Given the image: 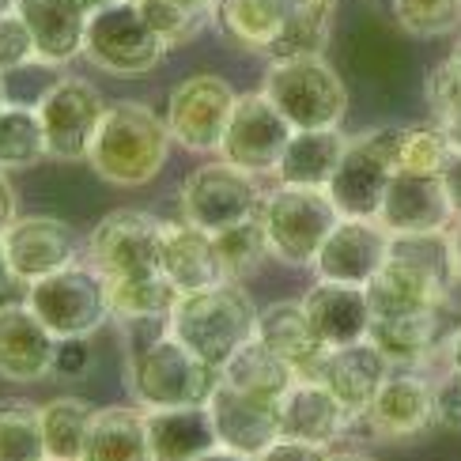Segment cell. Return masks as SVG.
<instances>
[{"label": "cell", "instance_id": "56", "mask_svg": "<svg viewBox=\"0 0 461 461\" xmlns=\"http://www.w3.org/2000/svg\"><path fill=\"white\" fill-rule=\"evenodd\" d=\"M450 57H454V61L461 65V31H457V38H454V50H450Z\"/></svg>", "mask_w": 461, "mask_h": 461}, {"label": "cell", "instance_id": "55", "mask_svg": "<svg viewBox=\"0 0 461 461\" xmlns=\"http://www.w3.org/2000/svg\"><path fill=\"white\" fill-rule=\"evenodd\" d=\"M80 5H84L87 12H99V8H106V5H113V0H80Z\"/></svg>", "mask_w": 461, "mask_h": 461}, {"label": "cell", "instance_id": "5", "mask_svg": "<svg viewBox=\"0 0 461 461\" xmlns=\"http://www.w3.org/2000/svg\"><path fill=\"white\" fill-rule=\"evenodd\" d=\"M261 91L292 122V129H340L348 113V87L325 57L268 61Z\"/></svg>", "mask_w": 461, "mask_h": 461}, {"label": "cell", "instance_id": "16", "mask_svg": "<svg viewBox=\"0 0 461 461\" xmlns=\"http://www.w3.org/2000/svg\"><path fill=\"white\" fill-rule=\"evenodd\" d=\"M57 367V337L31 303H0V378L42 382Z\"/></svg>", "mask_w": 461, "mask_h": 461}, {"label": "cell", "instance_id": "32", "mask_svg": "<svg viewBox=\"0 0 461 461\" xmlns=\"http://www.w3.org/2000/svg\"><path fill=\"white\" fill-rule=\"evenodd\" d=\"M91 416H95V409L80 397H57L50 405H42L46 461H80Z\"/></svg>", "mask_w": 461, "mask_h": 461}, {"label": "cell", "instance_id": "24", "mask_svg": "<svg viewBox=\"0 0 461 461\" xmlns=\"http://www.w3.org/2000/svg\"><path fill=\"white\" fill-rule=\"evenodd\" d=\"M15 12L34 34L38 65H68L84 53L91 12L80 0H19Z\"/></svg>", "mask_w": 461, "mask_h": 461}, {"label": "cell", "instance_id": "21", "mask_svg": "<svg viewBox=\"0 0 461 461\" xmlns=\"http://www.w3.org/2000/svg\"><path fill=\"white\" fill-rule=\"evenodd\" d=\"M352 412L333 397V390L318 378H295V386L280 401V435L299 443L333 447L348 431Z\"/></svg>", "mask_w": 461, "mask_h": 461}, {"label": "cell", "instance_id": "35", "mask_svg": "<svg viewBox=\"0 0 461 461\" xmlns=\"http://www.w3.org/2000/svg\"><path fill=\"white\" fill-rule=\"evenodd\" d=\"M0 461H46L42 409L31 401H0Z\"/></svg>", "mask_w": 461, "mask_h": 461}, {"label": "cell", "instance_id": "41", "mask_svg": "<svg viewBox=\"0 0 461 461\" xmlns=\"http://www.w3.org/2000/svg\"><path fill=\"white\" fill-rule=\"evenodd\" d=\"M424 95H428V106H431V113H435L438 125L461 118V65L454 61V57L438 61V65L428 72Z\"/></svg>", "mask_w": 461, "mask_h": 461}, {"label": "cell", "instance_id": "51", "mask_svg": "<svg viewBox=\"0 0 461 461\" xmlns=\"http://www.w3.org/2000/svg\"><path fill=\"white\" fill-rule=\"evenodd\" d=\"M12 284H19V280L12 276V265H8V254H5V239H0V295H5Z\"/></svg>", "mask_w": 461, "mask_h": 461}, {"label": "cell", "instance_id": "38", "mask_svg": "<svg viewBox=\"0 0 461 461\" xmlns=\"http://www.w3.org/2000/svg\"><path fill=\"white\" fill-rule=\"evenodd\" d=\"M216 249H220V261L227 268V280L249 276L268 258V239H265L261 220L249 216V220H242L235 227L220 230V235H216Z\"/></svg>", "mask_w": 461, "mask_h": 461}, {"label": "cell", "instance_id": "14", "mask_svg": "<svg viewBox=\"0 0 461 461\" xmlns=\"http://www.w3.org/2000/svg\"><path fill=\"white\" fill-rule=\"evenodd\" d=\"M390 230L378 220H352L340 216V223L330 230V239L314 258V276L318 280H337V284H359L367 287L375 273L390 258Z\"/></svg>", "mask_w": 461, "mask_h": 461}, {"label": "cell", "instance_id": "3", "mask_svg": "<svg viewBox=\"0 0 461 461\" xmlns=\"http://www.w3.org/2000/svg\"><path fill=\"white\" fill-rule=\"evenodd\" d=\"M258 220L265 227L268 254L284 265L311 268L318 249L330 239V230L340 223V212L325 189L311 185H276L261 197Z\"/></svg>", "mask_w": 461, "mask_h": 461}, {"label": "cell", "instance_id": "53", "mask_svg": "<svg viewBox=\"0 0 461 461\" xmlns=\"http://www.w3.org/2000/svg\"><path fill=\"white\" fill-rule=\"evenodd\" d=\"M443 129H447V137H450V144H454V148H461V118H454V122H447Z\"/></svg>", "mask_w": 461, "mask_h": 461}, {"label": "cell", "instance_id": "6", "mask_svg": "<svg viewBox=\"0 0 461 461\" xmlns=\"http://www.w3.org/2000/svg\"><path fill=\"white\" fill-rule=\"evenodd\" d=\"M27 303L57 340H91L113 314L106 276L80 261L27 284Z\"/></svg>", "mask_w": 461, "mask_h": 461}, {"label": "cell", "instance_id": "36", "mask_svg": "<svg viewBox=\"0 0 461 461\" xmlns=\"http://www.w3.org/2000/svg\"><path fill=\"white\" fill-rule=\"evenodd\" d=\"M330 23H333V12L295 5L292 0V15H287L280 38L273 42V50H268V61H284V57H325Z\"/></svg>", "mask_w": 461, "mask_h": 461}, {"label": "cell", "instance_id": "23", "mask_svg": "<svg viewBox=\"0 0 461 461\" xmlns=\"http://www.w3.org/2000/svg\"><path fill=\"white\" fill-rule=\"evenodd\" d=\"M159 273L178 287V292H201L227 280V268L220 261L216 235L194 223H163V249H159Z\"/></svg>", "mask_w": 461, "mask_h": 461}, {"label": "cell", "instance_id": "48", "mask_svg": "<svg viewBox=\"0 0 461 461\" xmlns=\"http://www.w3.org/2000/svg\"><path fill=\"white\" fill-rule=\"evenodd\" d=\"M447 363H450L454 375H461V321H457V330L447 337Z\"/></svg>", "mask_w": 461, "mask_h": 461}, {"label": "cell", "instance_id": "52", "mask_svg": "<svg viewBox=\"0 0 461 461\" xmlns=\"http://www.w3.org/2000/svg\"><path fill=\"white\" fill-rule=\"evenodd\" d=\"M330 461H378V457L359 454V450H340V454H330Z\"/></svg>", "mask_w": 461, "mask_h": 461}, {"label": "cell", "instance_id": "11", "mask_svg": "<svg viewBox=\"0 0 461 461\" xmlns=\"http://www.w3.org/2000/svg\"><path fill=\"white\" fill-rule=\"evenodd\" d=\"M292 132H295L292 122L273 106L265 91H249L235 99V110H230V122L223 129L216 156L249 170V175H276Z\"/></svg>", "mask_w": 461, "mask_h": 461}, {"label": "cell", "instance_id": "22", "mask_svg": "<svg viewBox=\"0 0 461 461\" xmlns=\"http://www.w3.org/2000/svg\"><path fill=\"white\" fill-rule=\"evenodd\" d=\"M390 363L371 340H356L344 344V348H330L321 359L318 382L333 390V397L348 409L356 420H363V412L371 409V401L378 397L382 382L390 378Z\"/></svg>", "mask_w": 461, "mask_h": 461}, {"label": "cell", "instance_id": "2", "mask_svg": "<svg viewBox=\"0 0 461 461\" xmlns=\"http://www.w3.org/2000/svg\"><path fill=\"white\" fill-rule=\"evenodd\" d=\"M261 311L249 299L239 280H223L201 292L178 295L175 311L167 318V333H175L189 352H197L204 363L223 367L242 344L258 337Z\"/></svg>", "mask_w": 461, "mask_h": 461}, {"label": "cell", "instance_id": "26", "mask_svg": "<svg viewBox=\"0 0 461 461\" xmlns=\"http://www.w3.org/2000/svg\"><path fill=\"white\" fill-rule=\"evenodd\" d=\"M80 461H156L148 438V409L140 405L95 409Z\"/></svg>", "mask_w": 461, "mask_h": 461}, {"label": "cell", "instance_id": "43", "mask_svg": "<svg viewBox=\"0 0 461 461\" xmlns=\"http://www.w3.org/2000/svg\"><path fill=\"white\" fill-rule=\"evenodd\" d=\"M435 424L461 431V375L454 371L443 382H435Z\"/></svg>", "mask_w": 461, "mask_h": 461}, {"label": "cell", "instance_id": "8", "mask_svg": "<svg viewBox=\"0 0 461 461\" xmlns=\"http://www.w3.org/2000/svg\"><path fill=\"white\" fill-rule=\"evenodd\" d=\"M397 129L401 125H382L367 129L359 137H348V148L340 156V167L325 194L333 197L340 216L352 220H375L382 197L390 189V178L397 175Z\"/></svg>", "mask_w": 461, "mask_h": 461}, {"label": "cell", "instance_id": "40", "mask_svg": "<svg viewBox=\"0 0 461 461\" xmlns=\"http://www.w3.org/2000/svg\"><path fill=\"white\" fill-rule=\"evenodd\" d=\"M140 8L148 15V23L156 27L170 46H182L194 34H201L204 19H208L204 12H194L189 5H182V0H140Z\"/></svg>", "mask_w": 461, "mask_h": 461}, {"label": "cell", "instance_id": "42", "mask_svg": "<svg viewBox=\"0 0 461 461\" xmlns=\"http://www.w3.org/2000/svg\"><path fill=\"white\" fill-rule=\"evenodd\" d=\"M31 61H38V46H34V34L27 27V19L19 12L0 15V76L15 72V68H27Z\"/></svg>", "mask_w": 461, "mask_h": 461}, {"label": "cell", "instance_id": "15", "mask_svg": "<svg viewBox=\"0 0 461 461\" xmlns=\"http://www.w3.org/2000/svg\"><path fill=\"white\" fill-rule=\"evenodd\" d=\"M5 254L19 284H34L80 261V235L57 216H19L5 235Z\"/></svg>", "mask_w": 461, "mask_h": 461}, {"label": "cell", "instance_id": "46", "mask_svg": "<svg viewBox=\"0 0 461 461\" xmlns=\"http://www.w3.org/2000/svg\"><path fill=\"white\" fill-rule=\"evenodd\" d=\"M87 367V340H57L53 375H80Z\"/></svg>", "mask_w": 461, "mask_h": 461}, {"label": "cell", "instance_id": "20", "mask_svg": "<svg viewBox=\"0 0 461 461\" xmlns=\"http://www.w3.org/2000/svg\"><path fill=\"white\" fill-rule=\"evenodd\" d=\"M208 416H212L220 447H230L249 457H258L280 438V405L246 397L239 390H230L227 382H220L212 397H208Z\"/></svg>", "mask_w": 461, "mask_h": 461}, {"label": "cell", "instance_id": "18", "mask_svg": "<svg viewBox=\"0 0 461 461\" xmlns=\"http://www.w3.org/2000/svg\"><path fill=\"white\" fill-rule=\"evenodd\" d=\"M390 235H431L457 220L438 175H393L375 216Z\"/></svg>", "mask_w": 461, "mask_h": 461}, {"label": "cell", "instance_id": "58", "mask_svg": "<svg viewBox=\"0 0 461 461\" xmlns=\"http://www.w3.org/2000/svg\"><path fill=\"white\" fill-rule=\"evenodd\" d=\"M8 106V99H5V80H0V110Z\"/></svg>", "mask_w": 461, "mask_h": 461}, {"label": "cell", "instance_id": "44", "mask_svg": "<svg viewBox=\"0 0 461 461\" xmlns=\"http://www.w3.org/2000/svg\"><path fill=\"white\" fill-rule=\"evenodd\" d=\"M254 461H330V447L299 443V438H276L268 450H261Z\"/></svg>", "mask_w": 461, "mask_h": 461}, {"label": "cell", "instance_id": "30", "mask_svg": "<svg viewBox=\"0 0 461 461\" xmlns=\"http://www.w3.org/2000/svg\"><path fill=\"white\" fill-rule=\"evenodd\" d=\"M212 15L227 42L268 57L292 15V0H216Z\"/></svg>", "mask_w": 461, "mask_h": 461}, {"label": "cell", "instance_id": "12", "mask_svg": "<svg viewBox=\"0 0 461 461\" xmlns=\"http://www.w3.org/2000/svg\"><path fill=\"white\" fill-rule=\"evenodd\" d=\"M159 249H163V220L122 208L95 223L87 235V265H95L106 280L122 276H148L159 273Z\"/></svg>", "mask_w": 461, "mask_h": 461}, {"label": "cell", "instance_id": "9", "mask_svg": "<svg viewBox=\"0 0 461 461\" xmlns=\"http://www.w3.org/2000/svg\"><path fill=\"white\" fill-rule=\"evenodd\" d=\"M254 178L258 175H249V170L227 163V159L201 163L197 170H189L182 182V194H178L182 220L208 230V235H220V230L258 216L265 194L258 189Z\"/></svg>", "mask_w": 461, "mask_h": 461}, {"label": "cell", "instance_id": "37", "mask_svg": "<svg viewBox=\"0 0 461 461\" xmlns=\"http://www.w3.org/2000/svg\"><path fill=\"white\" fill-rule=\"evenodd\" d=\"M450 137L443 125H401L397 129V175H438L450 156Z\"/></svg>", "mask_w": 461, "mask_h": 461}, {"label": "cell", "instance_id": "54", "mask_svg": "<svg viewBox=\"0 0 461 461\" xmlns=\"http://www.w3.org/2000/svg\"><path fill=\"white\" fill-rule=\"evenodd\" d=\"M295 5H311V8H325V12H333V8H337V0H295Z\"/></svg>", "mask_w": 461, "mask_h": 461}, {"label": "cell", "instance_id": "4", "mask_svg": "<svg viewBox=\"0 0 461 461\" xmlns=\"http://www.w3.org/2000/svg\"><path fill=\"white\" fill-rule=\"evenodd\" d=\"M220 386V367L204 363L197 352H189L175 333H163L132 359L129 390L140 409H185L208 405V397Z\"/></svg>", "mask_w": 461, "mask_h": 461}, {"label": "cell", "instance_id": "47", "mask_svg": "<svg viewBox=\"0 0 461 461\" xmlns=\"http://www.w3.org/2000/svg\"><path fill=\"white\" fill-rule=\"evenodd\" d=\"M19 220V197H15V185L8 178V170H0V239L8 235Z\"/></svg>", "mask_w": 461, "mask_h": 461}, {"label": "cell", "instance_id": "49", "mask_svg": "<svg viewBox=\"0 0 461 461\" xmlns=\"http://www.w3.org/2000/svg\"><path fill=\"white\" fill-rule=\"evenodd\" d=\"M450 258H454V276L461 284V216L450 223Z\"/></svg>", "mask_w": 461, "mask_h": 461}, {"label": "cell", "instance_id": "27", "mask_svg": "<svg viewBox=\"0 0 461 461\" xmlns=\"http://www.w3.org/2000/svg\"><path fill=\"white\" fill-rule=\"evenodd\" d=\"M148 438H151V457L156 461H197L204 450L220 447L208 405L151 409Z\"/></svg>", "mask_w": 461, "mask_h": 461}, {"label": "cell", "instance_id": "29", "mask_svg": "<svg viewBox=\"0 0 461 461\" xmlns=\"http://www.w3.org/2000/svg\"><path fill=\"white\" fill-rule=\"evenodd\" d=\"M220 382H227L230 390H239L246 397L268 401V405H280L284 393L295 386V371L268 348L265 340H249L230 356L220 367Z\"/></svg>", "mask_w": 461, "mask_h": 461}, {"label": "cell", "instance_id": "1", "mask_svg": "<svg viewBox=\"0 0 461 461\" xmlns=\"http://www.w3.org/2000/svg\"><path fill=\"white\" fill-rule=\"evenodd\" d=\"M170 129L167 118H159L144 103H113L106 106L99 132L91 140L87 163L91 170L110 185L137 189L159 178L170 156Z\"/></svg>", "mask_w": 461, "mask_h": 461}, {"label": "cell", "instance_id": "7", "mask_svg": "<svg viewBox=\"0 0 461 461\" xmlns=\"http://www.w3.org/2000/svg\"><path fill=\"white\" fill-rule=\"evenodd\" d=\"M175 50L167 38L148 23L140 0H113V5L91 12L84 57L110 76H148L163 65Z\"/></svg>", "mask_w": 461, "mask_h": 461}, {"label": "cell", "instance_id": "25", "mask_svg": "<svg viewBox=\"0 0 461 461\" xmlns=\"http://www.w3.org/2000/svg\"><path fill=\"white\" fill-rule=\"evenodd\" d=\"M258 340H265L287 367L295 371V378H318L325 344L318 340L311 318H306L303 303H273L265 306L258 318Z\"/></svg>", "mask_w": 461, "mask_h": 461}, {"label": "cell", "instance_id": "19", "mask_svg": "<svg viewBox=\"0 0 461 461\" xmlns=\"http://www.w3.org/2000/svg\"><path fill=\"white\" fill-rule=\"evenodd\" d=\"M303 311L311 318L314 333L325 348H344V344L367 340L371 325H375L367 287H359V284L318 280L311 292L303 295Z\"/></svg>", "mask_w": 461, "mask_h": 461}, {"label": "cell", "instance_id": "28", "mask_svg": "<svg viewBox=\"0 0 461 461\" xmlns=\"http://www.w3.org/2000/svg\"><path fill=\"white\" fill-rule=\"evenodd\" d=\"M344 148H348V137L340 129H295L280 156L276 178L284 185L325 189L337 175Z\"/></svg>", "mask_w": 461, "mask_h": 461}, {"label": "cell", "instance_id": "17", "mask_svg": "<svg viewBox=\"0 0 461 461\" xmlns=\"http://www.w3.org/2000/svg\"><path fill=\"white\" fill-rule=\"evenodd\" d=\"M363 424L378 438H412L435 424V382L420 371H390Z\"/></svg>", "mask_w": 461, "mask_h": 461}, {"label": "cell", "instance_id": "10", "mask_svg": "<svg viewBox=\"0 0 461 461\" xmlns=\"http://www.w3.org/2000/svg\"><path fill=\"white\" fill-rule=\"evenodd\" d=\"M235 87H230L223 76L212 72H197L182 80L167 99V129L170 140L178 148L194 151V156H208V151H220L223 129L230 122V110H235Z\"/></svg>", "mask_w": 461, "mask_h": 461}, {"label": "cell", "instance_id": "50", "mask_svg": "<svg viewBox=\"0 0 461 461\" xmlns=\"http://www.w3.org/2000/svg\"><path fill=\"white\" fill-rule=\"evenodd\" d=\"M197 461H254L249 454H239V450H230V447H212V450H204Z\"/></svg>", "mask_w": 461, "mask_h": 461}, {"label": "cell", "instance_id": "34", "mask_svg": "<svg viewBox=\"0 0 461 461\" xmlns=\"http://www.w3.org/2000/svg\"><path fill=\"white\" fill-rule=\"evenodd\" d=\"M110 284V306L122 318H170L178 303V287L170 284L163 273H148V276H122V280H106Z\"/></svg>", "mask_w": 461, "mask_h": 461}, {"label": "cell", "instance_id": "39", "mask_svg": "<svg viewBox=\"0 0 461 461\" xmlns=\"http://www.w3.org/2000/svg\"><path fill=\"white\" fill-rule=\"evenodd\" d=\"M397 27L412 38H443L461 31V0H390Z\"/></svg>", "mask_w": 461, "mask_h": 461}, {"label": "cell", "instance_id": "57", "mask_svg": "<svg viewBox=\"0 0 461 461\" xmlns=\"http://www.w3.org/2000/svg\"><path fill=\"white\" fill-rule=\"evenodd\" d=\"M15 5H19V0H0V15H8V12H15Z\"/></svg>", "mask_w": 461, "mask_h": 461}, {"label": "cell", "instance_id": "13", "mask_svg": "<svg viewBox=\"0 0 461 461\" xmlns=\"http://www.w3.org/2000/svg\"><path fill=\"white\" fill-rule=\"evenodd\" d=\"M103 113H106V103L99 87L80 80V76H61L53 87H46L42 99H38V118H42V129H46L50 159H61V163L87 159Z\"/></svg>", "mask_w": 461, "mask_h": 461}, {"label": "cell", "instance_id": "33", "mask_svg": "<svg viewBox=\"0 0 461 461\" xmlns=\"http://www.w3.org/2000/svg\"><path fill=\"white\" fill-rule=\"evenodd\" d=\"M50 156L38 106L0 110V170H27Z\"/></svg>", "mask_w": 461, "mask_h": 461}, {"label": "cell", "instance_id": "31", "mask_svg": "<svg viewBox=\"0 0 461 461\" xmlns=\"http://www.w3.org/2000/svg\"><path fill=\"white\" fill-rule=\"evenodd\" d=\"M367 340L386 356L390 367H401V371L424 367L435 356L438 340H443V333H438V311L405 314V318H375Z\"/></svg>", "mask_w": 461, "mask_h": 461}, {"label": "cell", "instance_id": "45", "mask_svg": "<svg viewBox=\"0 0 461 461\" xmlns=\"http://www.w3.org/2000/svg\"><path fill=\"white\" fill-rule=\"evenodd\" d=\"M438 182H443V194L454 208V216H461V148H450L443 170H438Z\"/></svg>", "mask_w": 461, "mask_h": 461}]
</instances>
